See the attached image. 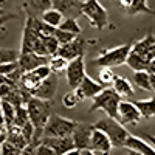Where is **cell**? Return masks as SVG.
<instances>
[{
    "label": "cell",
    "instance_id": "obj_44",
    "mask_svg": "<svg viewBox=\"0 0 155 155\" xmlns=\"http://www.w3.org/2000/svg\"><path fill=\"white\" fill-rule=\"evenodd\" d=\"M64 155H81V150H79V149H71V150L65 152Z\"/></svg>",
    "mask_w": 155,
    "mask_h": 155
},
{
    "label": "cell",
    "instance_id": "obj_46",
    "mask_svg": "<svg viewBox=\"0 0 155 155\" xmlns=\"http://www.w3.org/2000/svg\"><path fill=\"white\" fill-rule=\"evenodd\" d=\"M116 2H118V3H120V5H121V6H123V5H124V3H126V0H116Z\"/></svg>",
    "mask_w": 155,
    "mask_h": 155
},
{
    "label": "cell",
    "instance_id": "obj_18",
    "mask_svg": "<svg viewBox=\"0 0 155 155\" xmlns=\"http://www.w3.org/2000/svg\"><path fill=\"white\" fill-rule=\"evenodd\" d=\"M112 143H110V138L102 132L99 129L93 127V132H92V138H90V150L102 153V155H107L112 149Z\"/></svg>",
    "mask_w": 155,
    "mask_h": 155
},
{
    "label": "cell",
    "instance_id": "obj_38",
    "mask_svg": "<svg viewBox=\"0 0 155 155\" xmlns=\"http://www.w3.org/2000/svg\"><path fill=\"white\" fill-rule=\"evenodd\" d=\"M20 155H36V144L30 143L28 146H25L20 152Z\"/></svg>",
    "mask_w": 155,
    "mask_h": 155
},
{
    "label": "cell",
    "instance_id": "obj_45",
    "mask_svg": "<svg viewBox=\"0 0 155 155\" xmlns=\"http://www.w3.org/2000/svg\"><path fill=\"white\" fill-rule=\"evenodd\" d=\"M81 155H95V153H93V150H90V149H82Z\"/></svg>",
    "mask_w": 155,
    "mask_h": 155
},
{
    "label": "cell",
    "instance_id": "obj_8",
    "mask_svg": "<svg viewBox=\"0 0 155 155\" xmlns=\"http://www.w3.org/2000/svg\"><path fill=\"white\" fill-rule=\"evenodd\" d=\"M51 73V68L48 67V64H45V65H41L37 68H33L30 71H23L20 79L17 82V85L23 90H27V92H33V90L41 84L45 78Z\"/></svg>",
    "mask_w": 155,
    "mask_h": 155
},
{
    "label": "cell",
    "instance_id": "obj_47",
    "mask_svg": "<svg viewBox=\"0 0 155 155\" xmlns=\"http://www.w3.org/2000/svg\"><path fill=\"white\" fill-rule=\"evenodd\" d=\"M0 14H3V8H0Z\"/></svg>",
    "mask_w": 155,
    "mask_h": 155
},
{
    "label": "cell",
    "instance_id": "obj_37",
    "mask_svg": "<svg viewBox=\"0 0 155 155\" xmlns=\"http://www.w3.org/2000/svg\"><path fill=\"white\" fill-rule=\"evenodd\" d=\"M36 155H56V153L45 143H41V141H39V144L36 146Z\"/></svg>",
    "mask_w": 155,
    "mask_h": 155
},
{
    "label": "cell",
    "instance_id": "obj_22",
    "mask_svg": "<svg viewBox=\"0 0 155 155\" xmlns=\"http://www.w3.org/2000/svg\"><path fill=\"white\" fill-rule=\"evenodd\" d=\"M113 88L116 93H120L121 98H130L134 95V87H132V82L126 79V78L123 76H116L113 78V82H112Z\"/></svg>",
    "mask_w": 155,
    "mask_h": 155
},
{
    "label": "cell",
    "instance_id": "obj_35",
    "mask_svg": "<svg viewBox=\"0 0 155 155\" xmlns=\"http://www.w3.org/2000/svg\"><path fill=\"white\" fill-rule=\"evenodd\" d=\"M22 149L17 147L16 144L9 143L8 140H5L2 143V155H20Z\"/></svg>",
    "mask_w": 155,
    "mask_h": 155
},
{
    "label": "cell",
    "instance_id": "obj_3",
    "mask_svg": "<svg viewBox=\"0 0 155 155\" xmlns=\"http://www.w3.org/2000/svg\"><path fill=\"white\" fill-rule=\"evenodd\" d=\"M121 95L115 92V88L110 87H104L101 92L93 98V104L90 107V112L95 110H102L106 112L107 116L116 118V113H118V106L121 102Z\"/></svg>",
    "mask_w": 155,
    "mask_h": 155
},
{
    "label": "cell",
    "instance_id": "obj_31",
    "mask_svg": "<svg viewBox=\"0 0 155 155\" xmlns=\"http://www.w3.org/2000/svg\"><path fill=\"white\" fill-rule=\"evenodd\" d=\"M113 78H115V74H113L112 68L102 67V68L99 70V73H98V82L106 87V85H109V84L113 82Z\"/></svg>",
    "mask_w": 155,
    "mask_h": 155
},
{
    "label": "cell",
    "instance_id": "obj_7",
    "mask_svg": "<svg viewBox=\"0 0 155 155\" xmlns=\"http://www.w3.org/2000/svg\"><path fill=\"white\" fill-rule=\"evenodd\" d=\"M130 50H132V44H124V45H120V47L106 50L93 61V64L95 65H99V67H109V68L120 67L123 64H126Z\"/></svg>",
    "mask_w": 155,
    "mask_h": 155
},
{
    "label": "cell",
    "instance_id": "obj_30",
    "mask_svg": "<svg viewBox=\"0 0 155 155\" xmlns=\"http://www.w3.org/2000/svg\"><path fill=\"white\" fill-rule=\"evenodd\" d=\"M59 30H64V31H70V33H74V34H81V27L78 23L76 19L73 17H64L62 23L58 27Z\"/></svg>",
    "mask_w": 155,
    "mask_h": 155
},
{
    "label": "cell",
    "instance_id": "obj_16",
    "mask_svg": "<svg viewBox=\"0 0 155 155\" xmlns=\"http://www.w3.org/2000/svg\"><path fill=\"white\" fill-rule=\"evenodd\" d=\"M39 141L45 143L48 147H51L56 155H64L65 152L74 149L71 135L70 137H42Z\"/></svg>",
    "mask_w": 155,
    "mask_h": 155
},
{
    "label": "cell",
    "instance_id": "obj_10",
    "mask_svg": "<svg viewBox=\"0 0 155 155\" xmlns=\"http://www.w3.org/2000/svg\"><path fill=\"white\" fill-rule=\"evenodd\" d=\"M116 120H118L123 126L137 124L141 120V113L134 102L121 99L120 106H118V113H116Z\"/></svg>",
    "mask_w": 155,
    "mask_h": 155
},
{
    "label": "cell",
    "instance_id": "obj_5",
    "mask_svg": "<svg viewBox=\"0 0 155 155\" xmlns=\"http://www.w3.org/2000/svg\"><path fill=\"white\" fill-rule=\"evenodd\" d=\"M81 14L85 16L93 28L102 30L109 23L107 9L99 3V0H84L81 5Z\"/></svg>",
    "mask_w": 155,
    "mask_h": 155
},
{
    "label": "cell",
    "instance_id": "obj_17",
    "mask_svg": "<svg viewBox=\"0 0 155 155\" xmlns=\"http://www.w3.org/2000/svg\"><path fill=\"white\" fill-rule=\"evenodd\" d=\"M82 0H51V8L61 11L64 17L78 19L81 16Z\"/></svg>",
    "mask_w": 155,
    "mask_h": 155
},
{
    "label": "cell",
    "instance_id": "obj_9",
    "mask_svg": "<svg viewBox=\"0 0 155 155\" xmlns=\"http://www.w3.org/2000/svg\"><path fill=\"white\" fill-rule=\"evenodd\" d=\"M65 76H67V82L71 88H76L81 84V81L85 76V62L84 56H79L76 59H71L68 62V65L65 68Z\"/></svg>",
    "mask_w": 155,
    "mask_h": 155
},
{
    "label": "cell",
    "instance_id": "obj_43",
    "mask_svg": "<svg viewBox=\"0 0 155 155\" xmlns=\"http://www.w3.org/2000/svg\"><path fill=\"white\" fill-rule=\"evenodd\" d=\"M143 137H144V138L149 141V143H150V144L155 147V137H153V135H143Z\"/></svg>",
    "mask_w": 155,
    "mask_h": 155
},
{
    "label": "cell",
    "instance_id": "obj_41",
    "mask_svg": "<svg viewBox=\"0 0 155 155\" xmlns=\"http://www.w3.org/2000/svg\"><path fill=\"white\" fill-rule=\"evenodd\" d=\"M147 71H149L150 74H155V58L149 62V65H147Z\"/></svg>",
    "mask_w": 155,
    "mask_h": 155
},
{
    "label": "cell",
    "instance_id": "obj_21",
    "mask_svg": "<svg viewBox=\"0 0 155 155\" xmlns=\"http://www.w3.org/2000/svg\"><path fill=\"white\" fill-rule=\"evenodd\" d=\"M123 8L126 9L127 14L135 16L140 12H144V14H153V9L149 8L147 0H126V3L123 5Z\"/></svg>",
    "mask_w": 155,
    "mask_h": 155
},
{
    "label": "cell",
    "instance_id": "obj_2",
    "mask_svg": "<svg viewBox=\"0 0 155 155\" xmlns=\"http://www.w3.org/2000/svg\"><path fill=\"white\" fill-rule=\"evenodd\" d=\"M155 58V36L147 34L137 44H132V50L127 56L126 64L132 70H147L149 62Z\"/></svg>",
    "mask_w": 155,
    "mask_h": 155
},
{
    "label": "cell",
    "instance_id": "obj_6",
    "mask_svg": "<svg viewBox=\"0 0 155 155\" xmlns=\"http://www.w3.org/2000/svg\"><path fill=\"white\" fill-rule=\"evenodd\" d=\"M78 124L79 123H76L73 120L64 118V116L58 113H51L47 124L44 126L42 137H70Z\"/></svg>",
    "mask_w": 155,
    "mask_h": 155
},
{
    "label": "cell",
    "instance_id": "obj_29",
    "mask_svg": "<svg viewBox=\"0 0 155 155\" xmlns=\"http://www.w3.org/2000/svg\"><path fill=\"white\" fill-rule=\"evenodd\" d=\"M30 121V116L27 112V107L23 106H16V115H14V126L17 127H25Z\"/></svg>",
    "mask_w": 155,
    "mask_h": 155
},
{
    "label": "cell",
    "instance_id": "obj_23",
    "mask_svg": "<svg viewBox=\"0 0 155 155\" xmlns=\"http://www.w3.org/2000/svg\"><path fill=\"white\" fill-rule=\"evenodd\" d=\"M134 104L137 106V109L141 113V118L149 120L155 116V96L149 98V99H141V101H135Z\"/></svg>",
    "mask_w": 155,
    "mask_h": 155
},
{
    "label": "cell",
    "instance_id": "obj_4",
    "mask_svg": "<svg viewBox=\"0 0 155 155\" xmlns=\"http://www.w3.org/2000/svg\"><path fill=\"white\" fill-rule=\"evenodd\" d=\"M93 127L102 130L110 138V143H112L113 147H123L124 146V141L129 137V132L124 129V126L116 118H112V116L101 118L98 123L93 124Z\"/></svg>",
    "mask_w": 155,
    "mask_h": 155
},
{
    "label": "cell",
    "instance_id": "obj_28",
    "mask_svg": "<svg viewBox=\"0 0 155 155\" xmlns=\"http://www.w3.org/2000/svg\"><path fill=\"white\" fill-rule=\"evenodd\" d=\"M68 59L65 58H62L59 54H54V56H51L50 61H48V67L51 68V71L53 73H59V71H65L67 65H68Z\"/></svg>",
    "mask_w": 155,
    "mask_h": 155
},
{
    "label": "cell",
    "instance_id": "obj_24",
    "mask_svg": "<svg viewBox=\"0 0 155 155\" xmlns=\"http://www.w3.org/2000/svg\"><path fill=\"white\" fill-rule=\"evenodd\" d=\"M23 8H27L28 16L42 14L44 11L51 8V0H27V5Z\"/></svg>",
    "mask_w": 155,
    "mask_h": 155
},
{
    "label": "cell",
    "instance_id": "obj_42",
    "mask_svg": "<svg viewBox=\"0 0 155 155\" xmlns=\"http://www.w3.org/2000/svg\"><path fill=\"white\" fill-rule=\"evenodd\" d=\"M149 74H150V73H149ZM149 79H150V88H152V92L155 93V74H150Z\"/></svg>",
    "mask_w": 155,
    "mask_h": 155
},
{
    "label": "cell",
    "instance_id": "obj_13",
    "mask_svg": "<svg viewBox=\"0 0 155 155\" xmlns=\"http://www.w3.org/2000/svg\"><path fill=\"white\" fill-rule=\"evenodd\" d=\"M37 44H39V34H37L36 28L33 27L31 16H28L27 17V23H25V27H23L20 53H34Z\"/></svg>",
    "mask_w": 155,
    "mask_h": 155
},
{
    "label": "cell",
    "instance_id": "obj_36",
    "mask_svg": "<svg viewBox=\"0 0 155 155\" xmlns=\"http://www.w3.org/2000/svg\"><path fill=\"white\" fill-rule=\"evenodd\" d=\"M17 68H19V62H17V61L0 64V74H2V76H8V74H11V73H14Z\"/></svg>",
    "mask_w": 155,
    "mask_h": 155
},
{
    "label": "cell",
    "instance_id": "obj_40",
    "mask_svg": "<svg viewBox=\"0 0 155 155\" xmlns=\"http://www.w3.org/2000/svg\"><path fill=\"white\" fill-rule=\"evenodd\" d=\"M14 17H16L14 14H0V27H2V25H5L8 20L14 19Z\"/></svg>",
    "mask_w": 155,
    "mask_h": 155
},
{
    "label": "cell",
    "instance_id": "obj_32",
    "mask_svg": "<svg viewBox=\"0 0 155 155\" xmlns=\"http://www.w3.org/2000/svg\"><path fill=\"white\" fill-rule=\"evenodd\" d=\"M19 54H20V51L9 50V48H0V64L14 62L19 59Z\"/></svg>",
    "mask_w": 155,
    "mask_h": 155
},
{
    "label": "cell",
    "instance_id": "obj_34",
    "mask_svg": "<svg viewBox=\"0 0 155 155\" xmlns=\"http://www.w3.org/2000/svg\"><path fill=\"white\" fill-rule=\"evenodd\" d=\"M79 101H81V99L78 98V95H76L74 92H68V93H65V95L62 96V104L65 106L67 109H73V107H76Z\"/></svg>",
    "mask_w": 155,
    "mask_h": 155
},
{
    "label": "cell",
    "instance_id": "obj_39",
    "mask_svg": "<svg viewBox=\"0 0 155 155\" xmlns=\"http://www.w3.org/2000/svg\"><path fill=\"white\" fill-rule=\"evenodd\" d=\"M6 135H8V129H6V126L0 123V144H2L3 141L6 140Z\"/></svg>",
    "mask_w": 155,
    "mask_h": 155
},
{
    "label": "cell",
    "instance_id": "obj_11",
    "mask_svg": "<svg viewBox=\"0 0 155 155\" xmlns=\"http://www.w3.org/2000/svg\"><path fill=\"white\" fill-rule=\"evenodd\" d=\"M56 88H58V76H56V73L51 71L45 79L31 92V96L53 101V98L56 95Z\"/></svg>",
    "mask_w": 155,
    "mask_h": 155
},
{
    "label": "cell",
    "instance_id": "obj_19",
    "mask_svg": "<svg viewBox=\"0 0 155 155\" xmlns=\"http://www.w3.org/2000/svg\"><path fill=\"white\" fill-rule=\"evenodd\" d=\"M50 58L47 56H41L37 53H20L19 54V68L22 71H30L33 68H37L41 65H45V64H48Z\"/></svg>",
    "mask_w": 155,
    "mask_h": 155
},
{
    "label": "cell",
    "instance_id": "obj_12",
    "mask_svg": "<svg viewBox=\"0 0 155 155\" xmlns=\"http://www.w3.org/2000/svg\"><path fill=\"white\" fill-rule=\"evenodd\" d=\"M56 54L65 58V59H68V61L76 59V58H79V56H84V54H85V41H84L79 34H78L73 41H70L68 44L61 45Z\"/></svg>",
    "mask_w": 155,
    "mask_h": 155
},
{
    "label": "cell",
    "instance_id": "obj_27",
    "mask_svg": "<svg viewBox=\"0 0 155 155\" xmlns=\"http://www.w3.org/2000/svg\"><path fill=\"white\" fill-rule=\"evenodd\" d=\"M149 71L147 70H138L135 71L134 74V84L141 88V90H144V92H150V79H149Z\"/></svg>",
    "mask_w": 155,
    "mask_h": 155
},
{
    "label": "cell",
    "instance_id": "obj_25",
    "mask_svg": "<svg viewBox=\"0 0 155 155\" xmlns=\"http://www.w3.org/2000/svg\"><path fill=\"white\" fill-rule=\"evenodd\" d=\"M0 107H2V113H3V120H5V126L6 129L14 126V115H16V106H12L9 101L6 99H0Z\"/></svg>",
    "mask_w": 155,
    "mask_h": 155
},
{
    "label": "cell",
    "instance_id": "obj_1",
    "mask_svg": "<svg viewBox=\"0 0 155 155\" xmlns=\"http://www.w3.org/2000/svg\"><path fill=\"white\" fill-rule=\"evenodd\" d=\"M51 104H53V101L31 96L27 102V106H25L28 116H30V121L34 127V135H33L31 143L36 146L39 144V140L44 135V126L47 124L50 115H51Z\"/></svg>",
    "mask_w": 155,
    "mask_h": 155
},
{
    "label": "cell",
    "instance_id": "obj_15",
    "mask_svg": "<svg viewBox=\"0 0 155 155\" xmlns=\"http://www.w3.org/2000/svg\"><path fill=\"white\" fill-rule=\"evenodd\" d=\"M92 132H93V126H88L84 123H79L76 126V129L71 134V140L74 149H88L90 147V138H92Z\"/></svg>",
    "mask_w": 155,
    "mask_h": 155
},
{
    "label": "cell",
    "instance_id": "obj_26",
    "mask_svg": "<svg viewBox=\"0 0 155 155\" xmlns=\"http://www.w3.org/2000/svg\"><path fill=\"white\" fill-rule=\"evenodd\" d=\"M41 19H42L45 23H48V25H51V27L58 28L59 25L62 23L64 14H62L61 11L54 9V8H50V9H47V11L42 12V14H41Z\"/></svg>",
    "mask_w": 155,
    "mask_h": 155
},
{
    "label": "cell",
    "instance_id": "obj_33",
    "mask_svg": "<svg viewBox=\"0 0 155 155\" xmlns=\"http://www.w3.org/2000/svg\"><path fill=\"white\" fill-rule=\"evenodd\" d=\"M76 36H78V34H74V33H70V31H64V30H59V28H56V31H54V37L58 39L59 45L68 44L70 41H73V39H74Z\"/></svg>",
    "mask_w": 155,
    "mask_h": 155
},
{
    "label": "cell",
    "instance_id": "obj_14",
    "mask_svg": "<svg viewBox=\"0 0 155 155\" xmlns=\"http://www.w3.org/2000/svg\"><path fill=\"white\" fill-rule=\"evenodd\" d=\"M102 88H104L102 84H99L98 81L92 79L90 76L85 74L84 79L81 81V84L74 88V93L78 95V98L82 101V99H87V98H95Z\"/></svg>",
    "mask_w": 155,
    "mask_h": 155
},
{
    "label": "cell",
    "instance_id": "obj_20",
    "mask_svg": "<svg viewBox=\"0 0 155 155\" xmlns=\"http://www.w3.org/2000/svg\"><path fill=\"white\" fill-rule=\"evenodd\" d=\"M123 147L130 149V150L137 152L138 155H155V149L150 146L149 141H144L141 137L130 135V134H129L127 140L124 141V146Z\"/></svg>",
    "mask_w": 155,
    "mask_h": 155
}]
</instances>
